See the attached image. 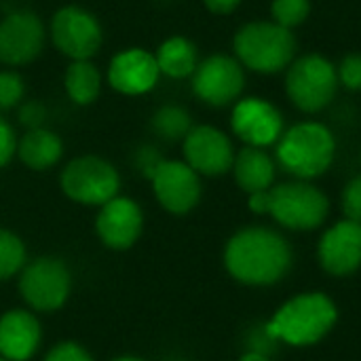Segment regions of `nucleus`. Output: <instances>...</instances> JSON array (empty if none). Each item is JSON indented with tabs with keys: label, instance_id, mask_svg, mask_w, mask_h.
I'll list each match as a JSON object with an SVG mask.
<instances>
[{
	"label": "nucleus",
	"instance_id": "f257e3e1",
	"mask_svg": "<svg viewBox=\"0 0 361 361\" xmlns=\"http://www.w3.org/2000/svg\"><path fill=\"white\" fill-rule=\"evenodd\" d=\"M290 241L269 226H245L224 245V267L228 275L252 288L281 281L292 269Z\"/></svg>",
	"mask_w": 361,
	"mask_h": 361
},
{
	"label": "nucleus",
	"instance_id": "f03ea898",
	"mask_svg": "<svg viewBox=\"0 0 361 361\" xmlns=\"http://www.w3.org/2000/svg\"><path fill=\"white\" fill-rule=\"evenodd\" d=\"M338 322V309L324 292H302L277 309L264 326L267 334L277 343L292 347H311L324 341Z\"/></svg>",
	"mask_w": 361,
	"mask_h": 361
},
{
	"label": "nucleus",
	"instance_id": "7ed1b4c3",
	"mask_svg": "<svg viewBox=\"0 0 361 361\" xmlns=\"http://www.w3.org/2000/svg\"><path fill=\"white\" fill-rule=\"evenodd\" d=\"M275 157L286 173L309 182L332 167L336 157V137L324 123L302 121L281 133Z\"/></svg>",
	"mask_w": 361,
	"mask_h": 361
},
{
	"label": "nucleus",
	"instance_id": "20e7f679",
	"mask_svg": "<svg viewBox=\"0 0 361 361\" xmlns=\"http://www.w3.org/2000/svg\"><path fill=\"white\" fill-rule=\"evenodd\" d=\"M233 49L243 68L260 74H277L296 59V36L273 19L250 21L237 30Z\"/></svg>",
	"mask_w": 361,
	"mask_h": 361
},
{
	"label": "nucleus",
	"instance_id": "39448f33",
	"mask_svg": "<svg viewBox=\"0 0 361 361\" xmlns=\"http://www.w3.org/2000/svg\"><path fill=\"white\" fill-rule=\"evenodd\" d=\"M338 89L336 66L322 53H307L288 66L286 93L288 99L307 114L328 108Z\"/></svg>",
	"mask_w": 361,
	"mask_h": 361
},
{
	"label": "nucleus",
	"instance_id": "423d86ee",
	"mask_svg": "<svg viewBox=\"0 0 361 361\" xmlns=\"http://www.w3.org/2000/svg\"><path fill=\"white\" fill-rule=\"evenodd\" d=\"M269 216H273L279 226L290 231H315L326 222L330 214V201L326 192L307 180L275 184L269 190Z\"/></svg>",
	"mask_w": 361,
	"mask_h": 361
},
{
	"label": "nucleus",
	"instance_id": "0eeeda50",
	"mask_svg": "<svg viewBox=\"0 0 361 361\" xmlns=\"http://www.w3.org/2000/svg\"><path fill=\"white\" fill-rule=\"evenodd\" d=\"M59 188L78 205L102 207L121 195V176L110 161L97 154H82L63 165L59 173Z\"/></svg>",
	"mask_w": 361,
	"mask_h": 361
},
{
	"label": "nucleus",
	"instance_id": "6e6552de",
	"mask_svg": "<svg viewBox=\"0 0 361 361\" xmlns=\"http://www.w3.org/2000/svg\"><path fill=\"white\" fill-rule=\"evenodd\" d=\"M17 277L19 294L34 313H55L70 298L72 273L61 258L38 256L27 260Z\"/></svg>",
	"mask_w": 361,
	"mask_h": 361
},
{
	"label": "nucleus",
	"instance_id": "1a4fd4ad",
	"mask_svg": "<svg viewBox=\"0 0 361 361\" xmlns=\"http://www.w3.org/2000/svg\"><path fill=\"white\" fill-rule=\"evenodd\" d=\"M51 40L55 49L72 61L91 59L102 42L104 32L97 17L76 4L61 6L51 19Z\"/></svg>",
	"mask_w": 361,
	"mask_h": 361
},
{
	"label": "nucleus",
	"instance_id": "9d476101",
	"mask_svg": "<svg viewBox=\"0 0 361 361\" xmlns=\"http://www.w3.org/2000/svg\"><path fill=\"white\" fill-rule=\"evenodd\" d=\"M190 85L192 93L203 104L224 108L241 97L245 89V70L237 57L214 53L199 61Z\"/></svg>",
	"mask_w": 361,
	"mask_h": 361
},
{
	"label": "nucleus",
	"instance_id": "9b49d317",
	"mask_svg": "<svg viewBox=\"0 0 361 361\" xmlns=\"http://www.w3.org/2000/svg\"><path fill=\"white\" fill-rule=\"evenodd\" d=\"M157 203L173 216L190 214L203 195L201 176L184 161L165 159L150 178Z\"/></svg>",
	"mask_w": 361,
	"mask_h": 361
},
{
	"label": "nucleus",
	"instance_id": "f8f14e48",
	"mask_svg": "<svg viewBox=\"0 0 361 361\" xmlns=\"http://www.w3.org/2000/svg\"><path fill=\"white\" fill-rule=\"evenodd\" d=\"M47 40V30L42 19L27 8L8 13L0 21V63L4 66H25L34 61Z\"/></svg>",
	"mask_w": 361,
	"mask_h": 361
},
{
	"label": "nucleus",
	"instance_id": "ddd939ff",
	"mask_svg": "<svg viewBox=\"0 0 361 361\" xmlns=\"http://www.w3.org/2000/svg\"><path fill=\"white\" fill-rule=\"evenodd\" d=\"M233 133L254 148H267L279 142L283 129V116L279 108L264 97H241L233 106L231 114Z\"/></svg>",
	"mask_w": 361,
	"mask_h": 361
},
{
	"label": "nucleus",
	"instance_id": "4468645a",
	"mask_svg": "<svg viewBox=\"0 0 361 361\" xmlns=\"http://www.w3.org/2000/svg\"><path fill=\"white\" fill-rule=\"evenodd\" d=\"M184 163L199 176L220 178L233 169L235 148L231 137L214 125H195L182 140Z\"/></svg>",
	"mask_w": 361,
	"mask_h": 361
},
{
	"label": "nucleus",
	"instance_id": "2eb2a0df",
	"mask_svg": "<svg viewBox=\"0 0 361 361\" xmlns=\"http://www.w3.org/2000/svg\"><path fill=\"white\" fill-rule=\"evenodd\" d=\"M144 231V212L131 197L116 195L97 209L95 235L104 247L125 252L133 247Z\"/></svg>",
	"mask_w": 361,
	"mask_h": 361
},
{
	"label": "nucleus",
	"instance_id": "dca6fc26",
	"mask_svg": "<svg viewBox=\"0 0 361 361\" xmlns=\"http://www.w3.org/2000/svg\"><path fill=\"white\" fill-rule=\"evenodd\" d=\"M317 258L322 269L334 277L353 275L361 267V224L341 220L319 239Z\"/></svg>",
	"mask_w": 361,
	"mask_h": 361
},
{
	"label": "nucleus",
	"instance_id": "f3484780",
	"mask_svg": "<svg viewBox=\"0 0 361 361\" xmlns=\"http://www.w3.org/2000/svg\"><path fill=\"white\" fill-rule=\"evenodd\" d=\"M159 66L150 51L131 47L116 53L108 66V82L123 95H146L159 82Z\"/></svg>",
	"mask_w": 361,
	"mask_h": 361
},
{
	"label": "nucleus",
	"instance_id": "a211bd4d",
	"mask_svg": "<svg viewBox=\"0 0 361 361\" xmlns=\"http://www.w3.org/2000/svg\"><path fill=\"white\" fill-rule=\"evenodd\" d=\"M42 345V326L30 309H8L0 315V357L30 361Z\"/></svg>",
	"mask_w": 361,
	"mask_h": 361
},
{
	"label": "nucleus",
	"instance_id": "6ab92c4d",
	"mask_svg": "<svg viewBox=\"0 0 361 361\" xmlns=\"http://www.w3.org/2000/svg\"><path fill=\"white\" fill-rule=\"evenodd\" d=\"M233 173H235L237 186L243 192L254 195V192L271 190L275 186L277 165H275V161L269 157V152L264 148L243 146L235 154Z\"/></svg>",
	"mask_w": 361,
	"mask_h": 361
},
{
	"label": "nucleus",
	"instance_id": "aec40b11",
	"mask_svg": "<svg viewBox=\"0 0 361 361\" xmlns=\"http://www.w3.org/2000/svg\"><path fill=\"white\" fill-rule=\"evenodd\" d=\"M19 161L32 171H47L55 167L63 157V142L51 129H30L17 142Z\"/></svg>",
	"mask_w": 361,
	"mask_h": 361
},
{
	"label": "nucleus",
	"instance_id": "412c9836",
	"mask_svg": "<svg viewBox=\"0 0 361 361\" xmlns=\"http://www.w3.org/2000/svg\"><path fill=\"white\" fill-rule=\"evenodd\" d=\"M159 72L167 78L182 80L195 74L199 66V51L192 40L186 36H171L161 42L154 53Z\"/></svg>",
	"mask_w": 361,
	"mask_h": 361
},
{
	"label": "nucleus",
	"instance_id": "4be33fe9",
	"mask_svg": "<svg viewBox=\"0 0 361 361\" xmlns=\"http://www.w3.org/2000/svg\"><path fill=\"white\" fill-rule=\"evenodd\" d=\"M63 87L76 106H89L102 93V74L91 59L72 61L63 72Z\"/></svg>",
	"mask_w": 361,
	"mask_h": 361
},
{
	"label": "nucleus",
	"instance_id": "5701e85b",
	"mask_svg": "<svg viewBox=\"0 0 361 361\" xmlns=\"http://www.w3.org/2000/svg\"><path fill=\"white\" fill-rule=\"evenodd\" d=\"M150 127L161 140L178 142V140H184L195 125H192V118L186 108H182L178 104H165L152 114Z\"/></svg>",
	"mask_w": 361,
	"mask_h": 361
},
{
	"label": "nucleus",
	"instance_id": "b1692460",
	"mask_svg": "<svg viewBox=\"0 0 361 361\" xmlns=\"http://www.w3.org/2000/svg\"><path fill=\"white\" fill-rule=\"evenodd\" d=\"M27 262V250L23 239L0 226V281H8L21 273Z\"/></svg>",
	"mask_w": 361,
	"mask_h": 361
},
{
	"label": "nucleus",
	"instance_id": "393cba45",
	"mask_svg": "<svg viewBox=\"0 0 361 361\" xmlns=\"http://www.w3.org/2000/svg\"><path fill=\"white\" fill-rule=\"evenodd\" d=\"M311 15V0H273L271 17L275 23L292 30L305 23Z\"/></svg>",
	"mask_w": 361,
	"mask_h": 361
},
{
	"label": "nucleus",
	"instance_id": "a878e982",
	"mask_svg": "<svg viewBox=\"0 0 361 361\" xmlns=\"http://www.w3.org/2000/svg\"><path fill=\"white\" fill-rule=\"evenodd\" d=\"M25 95L23 78L15 70L0 72V110H11L21 104Z\"/></svg>",
	"mask_w": 361,
	"mask_h": 361
},
{
	"label": "nucleus",
	"instance_id": "bb28decb",
	"mask_svg": "<svg viewBox=\"0 0 361 361\" xmlns=\"http://www.w3.org/2000/svg\"><path fill=\"white\" fill-rule=\"evenodd\" d=\"M338 85L349 91H361V53H349L336 66Z\"/></svg>",
	"mask_w": 361,
	"mask_h": 361
},
{
	"label": "nucleus",
	"instance_id": "cd10ccee",
	"mask_svg": "<svg viewBox=\"0 0 361 361\" xmlns=\"http://www.w3.org/2000/svg\"><path fill=\"white\" fill-rule=\"evenodd\" d=\"M42 361H95L93 355L76 341H59L55 343Z\"/></svg>",
	"mask_w": 361,
	"mask_h": 361
},
{
	"label": "nucleus",
	"instance_id": "c85d7f7f",
	"mask_svg": "<svg viewBox=\"0 0 361 361\" xmlns=\"http://www.w3.org/2000/svg\"><path fill=\"white\" fill-rule=\"evenodd\" d=\"M165 161V157L161 154V150L152 144H142L135 152H133V165L135 169L146 178L150 180L154 176V171L159 169V165Z\"/></svg>",
	"mask_w": 361,
	"mask_h": 361
},
{
	"label": "nucleus",
	"instance_id": "c756f323",
	"mask_svg": "<svg viewBox=\"0 0 361 361\" xmlns=\"http://www.w3.org/2000/svg\"><path fill=\"white\" fill-rule=\"evenodd\" d=\"M341 203L345 218L361 224V176H355L347 182V186L343 188Z\"/></svg>",
	"mask_w": 361,
	"mask_h": 361
},
{
	"label": "nucleus",
	"instance_id": "7c9ffc66",
	"mask_svg": "<svg viewBox=\"0 0 361 361\" xmlns=\"http://www.w3.org/2000/svg\"><path fill=\"white\" fill-rule=\"evenodd\" d=\"M47 121V108L38 99H30L19 104V123L30 131V129H40Z\"/></svg>",
	"mask_w": 361,
	"mask_h": 361
},
{
	"label": "nucleus",
	"instance_id": "2f4dec72",
	"mask_svg": "<svg viewBox=\"0 0 361 361\" xmlns=\"http://www.w3.org/2000/svg\"><path fill=\"white\" fill-rule=\"evenodd\" d=\"M17 133L13 129V125L0 116V169L6 167L13 157L17 154Z\"/></svg>",
	"mask_w": 361,
	"mask_h": 361
},
{
	"label": "nucleus",
	"instance_id": "473e14b6",
	"mask_svg": "<svg viewBox=\"0 0 361 361\" xmlns=\"http://www.w3.org/2000/svg\"><path fill=\"white\" fill-rule=\"evenodd\" d=\"M243 0H203L205 8L214 15H231L233 11L239 8Z\"/></svg>",
	"mask_w": 361,
	"mask_h": 361
},
{
	"label": "nucleus",
	"instance_id": "72a5a7b5",
	"mask_svg": "<svg viewBox=\"0 0 361 361\" xmlns=\"http://www.w3.org/2000/svg\"><path fill=\"white\" fill-rule=\"evenodd\" d=\"M247 205L254 214L258 216H264L269 214V207H271V197H269V190H262V192H254V195H247Z\"/></svg>",
	"mask_w": 361,
	"mask_h": 361
},
{
	"label": "nucleus",
	"instance_id": "f704fd0d",
	"mask_svg": "<svg viewBox=\"0 0 361 361\" xmlns=\"http://www.w3.org/2000/svg\"><path fill=\"white\" fill-rule=\"evenodd\" d=\"M239 361H271L269 360V355H264V353H256V351H247V353H243Z\"/></svg>",
	"mask_w": 361,
	"mask_h": 361
},
{
	"label": "nucleus",
	"instance_id": "c9c22d12",
	"mask_svg": "<svg viewBox=\"0 0 361 361\" xmlns=\"http://www.w3.org/2000/svg\"><path fill=\"white\" fill-rule=\"evenodd\" d=\"M110 361H144L142 357H137V355H118V357H112Z\"/></svg>",
	"mask_w": 361,
	"mask_h": 361
},
{
	"label": "nucleus",
	"instance_id": "e433bc0d",
	"mask_svg": "<svg viewBox=\"0 0 361 361\" xmlns=\"http://www.w3.org/2000/svg\"><path fill=\"white\" fill-rule=\"evenodd\" d=\"M0 361H6V360H4V357H0Z\"/></svg>",
	"mask_w": 361,
	"mask_h": 361
}]
</instances>
